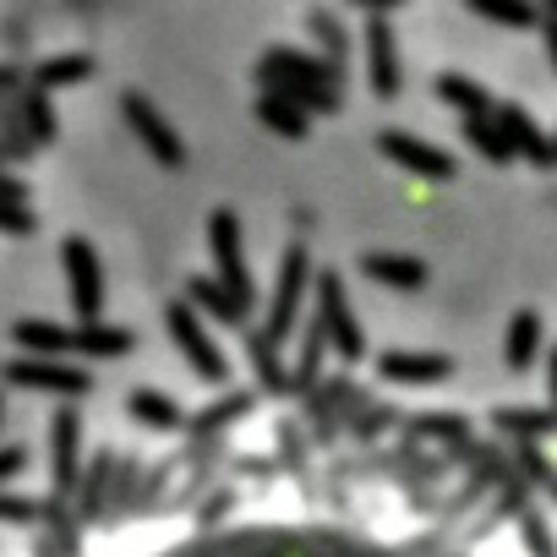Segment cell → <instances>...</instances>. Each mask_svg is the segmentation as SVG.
I'll use <instances>...</instances> for the list:
<instances>
[{
  "instance_id": "6",
  "label": "cell",
  "mask_w": 557,
  "mask_h": 557,
  "mask_svg": "<svg viewBox=\"0 0 557 557\" xmlns=\"http://www.w3.org/2000/svg\"><path fill=\"white\" fill-rule=\"evenodd\" d=\"M377 148H383V153H388L394 164L416 170V175H432V181H448V175H454V159H448L443 148L421 143V137H405V132H383V137H377Z\"/></svg>"
},
{
  "instance_id": "27",
  "label": "cell",
  "mask_w": 557,
  "mask_h": 557,
  "mask_svg": "<svg viewBox=\"0 0 557 557\" xmlns=\"http://www.w3.org/2000/svg\"><path fill=\"white\" fill-rule=\"evenodd\" d=\"M0 230H17V235H28V230H34V219H28L23 208H7V202H0Z\"/></svg>"
},
{
  "instance_id": "12",
  "label": "cell",
  "mask_w": 557,
  "mask_h": 557,
  "mask_svg": "<svg viewBox=\"0 0 557 557\" xmlns=\"http://www.w3.org/2000/svg\"><path fill=\"white\" fill-rule=\"evenodd\" d=\"M367 50H372V88L383 99L399 94V61H394V34L383 17H372V34H367Z\"/></svg>"
},
{
  "instance_id": "13",
  "label": "cell",
  "mask_w": 557,
  "mask_h": 557,
  "mask_svg": "<svg viewBox=\"0 0 557 557\" xmlns=\"http://www.w3.org/2000/svg\"><path fill=\"white\" fill-rule=\"evenodd\" d=\"M77 416L72 410H61L55 416V432H50V443H55V492H72L77 486Z\"/></svg>"
},
{
  "instance_id": "5",
  "label": "cell",
  "mask_w": 557,
  "mask_h": 557,
  "mask_svg": "<svg viewBox=\"0 0 557 557\" xmlns=\"http://www.w3.org/2000/svg\"><path fill=\"white\" fill-rule=\"evenodd\" d=\"M121 110H126L132 132L148 143V153H153L159 164H181V159H186V153H181V137H175V132H170V126L153 115V104H148L143 94H126V99H121Z\"/></svg>"
},
{
  "instance_id": "24",
  "label": "cell",
  "mask_w": 557,
  "mask_h": 557,
  "mask_svg": "<svg viewBox=\"0 0 557 557\" xmlns=\"http://www.w3.org/2000/svg\"><path fill=\"white\" fill-rule=\"evenodd\" d=\"M475 12L481 17H497V23H508V28H524L535 12L530 7H503V0H475Z\"/></svg>"
},
{
  "instance_id": "23",
  "label": "cell",
  "mask_w": 557,
  "mask_h": 557,
  "mask_svg": "<svg viewBox=\"0 0 557 557\" xmlns=\"http://www.w3.org/2000/svg\"><path fill=\"white\" fill-rule=\"evenodd\" d=\"M88 77V61L83 55H61V61H50L45 72H39V83L50 88V83H83Z\"/></svg>"
},
{
  "instance_id": "4",
  "label": "cell",
  "mask_w": 557,
  "mask_h": 557,
  "mask_svg": "<svg viewBox=\"0 0 557 557\" xmlns=\"http://www.w3.org/2000/svg\"><path fill=\"white\" fill-rule=\"evenodd\" d=\"M307 290V257L290 251L285 257V278H278V296H273V318H268V345H285L296 334V307Z\"/></svg>"
},
{
  "instance_id": "19",
  "label": "cell",
  "mask_w": 557,
  "mask_h": 557,
  "mask_svg": "<svg viewBox=\"0 0 557 557\" xmlns=\"http://www.w3.org/2000/svg\"><path fill=\"white\" fill-rule=\"evenodd\" d=\"M535 345H541V318L535 312H519L508 323V367H530L535 361Z\"/></svg>"
},
{
  "instance_id": "15",
  "label": "cell",
  "mask_w": 557,
  "mask_h": 557,
  "mask_svg": "<svg viewBox=\"0 0 557 557\" xmlns=\"http://www.w3.org/2000/svg\"><path fill=\"white\" fill-rule=\"evenodd\" d=\"M17 345L23 350H34V361H55L61 350H72V334L66 329H55V323H17Z\"/></svg>"
},
{
  "instance_id": "32",
  "label": "cell",
  "mask_w": 557,
  "mask_h": 557,
  "mask_svg": "<svg viewBox=\"0 0 557 557\" xmlns=\"http://www.w3.org/2000/svg\"><path fill=\"white\" fill-rule=\"evenodd\" d=\"M546 486H552V492H557V475H546Z\"/></svg>"
},
{
  "instance_id": "3",
  "label": "cell",
  "mask_w": 557,
  "mask_h": 557,
  "mask_svg": "<svg viewBox=\"0 0 557 557\" xmlns=\"http://www.w3.org/2000/svg\"><path fill=\"white\" fill-rule=\"evenodd\" d=\"M170 334H175V345L186 350V361L197 367V377H208V383H224V356H219V345L197 329V318L186 312V307H170Z\"/></svg>"
},
{
  "instance_id": "29",
  "label": "cell",
  "mask_w": 557,
  "mask_h": 557,
  "mask_svg": "<svg viewBox=\"0 0 557 557\" xmlns=\"http://www.w3.org/2000/svg\"><path fill=\"white\" fill-rule=\"evenodd\" d=\"M23 470V448H0V481Z\"/></svg>"
},
{
  "instance_id": "17",
  "label": "cell",
  "mask_w": 557,
  "mask_h": 557,
  "mask_svg": "<svg viewBox=\"0 0 557 557\" xmlns=\"http://www.w3.org/2000/svg\"><path fill=\"white\" fill-rule=\"evenodd\" d=\"M72 345H77L83 356H126V350H132V334H126V329L88 323V329H77V334H72Z\"/></svg>"
},
{
  "instance_id": "7",
  "label": "cell",
  "mask_w": 557,
  "mask_h": 557,
  "mask_svg": "<svg viewBox=\"0 0 557 557\" xmlns=\"http://www.w3.org/2000/svg\"><path fill=\"white\" fill-rule=\"evenodd\" d=\"M318 329L339 345L345 361L361 356V329H356V318H350V301H345V290H339V278H334V273L323 278V323H318Z\"/></svg>"
},
{
  "instance_id": "26",
  "label": "cell",
  "mask_w": 557,
  "mask_h": 557,
  "mask_svg": "<svg viewBox=\"0 0 557 557\" xmlns=\"http://www.w3.org/2000/svg\"><path fill=\"white\" fill-rule=\"evenodd\" d=\"M312 34H318V39L329 45V66H334V61L345 55V34H339V28H334L329 17H312Z\"/></svg>"
},
{
  "instance_id": "22",
  "label": "cell",
  "mask_w": 557,
  "mask_h": 557,
  "mask_svg": "<svg viewBox=\"0 0 557 557\" xmlns=\"http://www.w3.org/2000/svg\"><path fill=\"white\" fill-rule=\"evenodd\" d=\"M246 350H251V361H257V372H262L268 388H285V372H278V356H273L268 334H246Z\"/></svg>"
},
{
  "instance_id": "2",
  "label": "cell",
  "mask_w": 557,
  "mask_h": 557,
  "mask_svg": "<svg viewBox=\"0 0 557 557\" xmlns=\"http://www.w3.org/2000/svg\"><path fill=\"white\" fill-rule=\"evenodd\" d=\"M208 246H213V262H219V285L246 301L251 296V273L240 262V224H235V213H213L208 219Z\"/></svg>"
},
{
  "instance_id": "33",
  "label": "cell",
  "mask_w": 557,
  "mask_h": 557,
  "mask_svg": "<svg viewBox=\"0 0 557 557\" xmlns=\"http://www.w3.org/2000/svg\"><path fill=\"white\" fill-rule=\"evenodd\" d=\"M552 159H557V137H552Z\"/></svg>"
},
{
  "instance_id": "1",
  "label": "cell",
  "mask_w": 557,
  "mask_h": 557,
  "mask_svg": "<svg viewBox=\"0 0 557 557\" xmlns=\"http://www.w3.org/2000/svg\"><path fill=\"white\" fill-rule=\"evenodd\" d=\"M61 257H66V278H72V307H77V318H83V323H99V307H104V273H99L94 246H88L83 235H72Z\"/></svg>"
},
{
  "instance_id": "30",
  "label": "cell",
  "mask_w": 557,
  "mask_h": 557,
  "mask_svg": "<svg viewBox=\"0 0 557 557\" xmlns=\"http://www.w3.org/2000/svg\"><path fill=\"white\" fill-rule=\"evenodd\" d=\"M546 50H552V66H557V17L546 23Z\"/></svg>"
},
{
  "instance_id": "14",
  "label": "cell",
  "mask_w": 557,
  "mask_h": 557,
  "mask_svg": "<svg viewBox=\"0 0 557 557\" xmlns=\"http://www.w3.org/2000/svg\"><path fill=\"white\" fill-rule=\"evenodd\" d=\"M186 296H191V307H202L208 318H219V323H240L246 318V301L240 296H230L219 278H191L186 285Z\"/></svg>"
},
{
  "instance_id": "28",
  "label": "cell",
  "mask_w": 557,
  "mask_h": 557,
  "mask_svg": "<svg viewBox=\"0 0 557 557\" xmlns=\"http://www.w3.org/2000/svg\"><path fill=\"white\" fill-rule=\"evenodd\" d=\"M34 513H39V508L23 503V497H0V519H17V524H23V519H34Z\"/></svg>"
},
{
  "instance_id": "31",
  "label": "cell",
  "mask_w": 557,
  "mask_h": 557,
  "mask_svg": "<svg viewBox=\"0 0 557 557\" xmlns=\"http://www.w3.org/2000/svg\"><path fill=\"white\" fill-rule=\"evenodd\" d=\"M552 399H557V356H552Z\"/></svg>"
},
{
  "instance_id": "21",
  "label": "cell",
  "mask_w": 557,
  "mask_h": 557,
  "mask_svg": "<svg viewBox=\"0 0 557 557\" xmlns=\"http://www.w3.org/2000/svg\"><path fill=\"white\" fill-rule=\"evenodd\" d=\"M132 416H137V421H148V426H181L175 399H164V394H153V388L132 394Z\"/></svg>"
},
{
  "instance_id": "8",
  "label": "cell",
  "mask_w": 557,
  "mask_h": 557,
  "mask_svg": "<svg viewBox=\"0 0 557 557\" xmlns=\"http://www.w3.org/2000/svg\"><path fill=\"white\" fill-rule=\"evenodd\" d=\"M7 377L12 383H23V388H55V394H88V372H72V367H61V361H12L7 367Z\"/></svg>"
},
{
  "instance_id": "20",
  "label": "cell",
  "mask_w": 557,
  "mask_h": 557,
  "mask_svg": "<svg viewBox=\"0 0 557 557\" xmlns=\"http://www.w3.org/2000/svg\"><path fill=\"white\" fill-rule=\"evenodd\" d=\"M465 137H470V143H475V148H481L492 164H508V159H513V148H508V137L497 132V121H492V115H481V121H465Z\"/></svg>"
},
{
  "instance_id": "9",
  "label": "cell",
  "mask_w": 557,
  "mask_h": 557,
  "mask_svg": "<svg viewBox=\"0 0 557 557\" xmlns=\"http://www.w3.org/2000/svg\"><path fill=\"white\" fill-rule=\"evenodd\" d=\"M492 121H497V132L508 137V148H513V153H530V159L552 164V137H541V126L530 121V110L503 104V110H492Z\"/></svg>"
},
{
  "instance_id": "18",
  "label": "cell",
  "mask_w": 557,
  "mask_h": 557,
  "mask_svg": "<svg viewBox=\"0 0 557 557\" xmlns=\"http://www.w3.org/2000/svg\"><path fill=\"white\" fill-rule=\"evenodd\" d=\"M257 115H262V126L278 132V137H307V115H301L290 99H278V94H268V99L257 104Z\"/></svg>"
},
{
  "instance_id": "16",
  "label": "cell",
  "mask_w": 557,
  "mask_h": 557,
  "mask_svg": "<svg viewBox=\"0 0 557 557\" xmlns=\"http://www.w3.org/2000/svg\"><path fill=\"white\" fill-rule=\"evenodd\" d=\"M437 94H443L448 104H459V110H465V121H481V115H492V110H497V104H492V94H486L481 83H465V77H454V72L437 83Z\"/></svg>"
},
{
  "instance_id": "25",
  "label": "cell",
  "mask_w": 557,
  "mask_h": 557,
  "mask_svg": "<svg viewBox=\"0 0 557 557\" xmlns=\"http://www.w3.org/2000/svg\"><path fill=\"white\" fill-rule=\"evenodd\" d=\"M508 432H552L557 426V416H535V410H503L497 416Z\"/></svg>"
},
{
  "instance_id": "11",
  "label": "cell",
  "mask_w": 557,
  "mask_h": 557,
  "mask_svg": "<svg viewBox=\"0 0 557 557\" xmlns=\"http://www.w3.org/2000/svg\"><path fill=\"white\" fill-rule=\"evenodd\" d=\"M377 285H388V290H421L426 285V262H416V257H394V251H372L367 262H361Z\"/></svg>"
},
{
  "instance_id": "10",
  "label": "cell",
  "mask_w": 557,
  "mask_h": 557,
  "mask_svg": "<svg viewBox=\"0 0 557 557\" xmlns=\"http://www.w3.org/2000/svg\"><path fill=\"white\" fill-rule=\"evenodd\" d=\"M448 372H454L448 356H410V350L383 356V377H394V383H443Z\"/></svg>"
}]
</instances>
